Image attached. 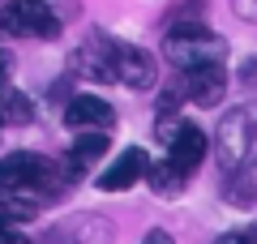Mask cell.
I'll return each mask as SVG.
<instances>
[{"label":"cell","instance_id":"obj_8","mask_svg":"<svg viewBox=\"0 0 257 244\" xmlns=\"http://www.w3.org/2000/svg\"><path fill=\"white\" fill-rule=\"evenodd\" d=\"M64 125H69V129H82V133H111L116 111H111L107 99L77 94V99H69V107H64Z\"/></svg>","mask_w":257,"mask_h":244},{"label":"cell","instance_id":"obj_5","mask_svg":"<svg viewBox=\"0 0 257 244\" xmlns=\"http://www.w3.org/2000/svg\"><path fill=\"white\" fill-rule=\"evenodd\" d=\"M111 69H116V81H124L128 90H150L159 81V64L150 52H142V47L133 43H111Z\"/></svg>","mask_w":257,"mask_h":244},{"label":"cell","instance_id":"obj_9","mask_svg":"<svg viewBox=\"0 0 257 244\" xmlns=\"http://www.w3.org/2000/svg\"><path fill=\"white\" fill-rule=\"evenodd\" d=\"M180 94L189 103H197V107H214V103H223V94H227V73H223V64L189 69V73H184Z\"/></svg>","mask_w":257,"mask_h":244},{"label":"cell","instance_id":"obj_13","mask_svg":"<svg viewBox=\"0 0 257 244\" xmlns=\"http://www.w3.org/2000/svg\"><path fill=\"white\" fill-rule=\"evenodd\" d=\"M227 201H236V206H253V201H257V159L231 167V176H227Z\"/></svg>","mask_w":257,"mask_h":244},{"label":"cell","instance_id":"obj_10","mask_svg":"<svg viewBox=\"0 0 257 244\" xmlns=\"http://www.w3.org/2000/svg\"><path fill=\"white\" fill-rule=\"evenodd\" d=\"M111 43H116V39H107V35H90L73 52V73H82L86 81H116V69H111Z\"/></svg>","mask_w":257,"mask_h":244},{"label":"cell","instance_id":"obj_7","mask_svg":"<svg viewBox=\"0 0 257 244\" xmlns=\"http://www.w3.org/2000/svg\"><path fill=\"white\" fill-rule=\"evenodd\" d=\"M146 167H150V154L142 150V146H128V150H120L116 163H107L99 172V189L103 193H124V189H133V184L146 176Z\"/></svg>","mask_w":257,"mask_h":244},{"label":"cell","instance_id":"obj_18","mask_svg":"<svg viewBox=\"0 0 257 244\" xmlns=\"http://www.w3.org/2000/svg\"><path fill=\"white\" fill-rule=\"evenodd\" d=\"M142 244H172V235H167V231H150Z\"/></svg>","mask_w":257,"mask_h":244},{"label":"cell","instance_id":"obj_17","mask_svg":"<svg viewBox=\"0 0 257 244\" xmlns=\"http://www.w3.org/2000/svg\"><path fill=\"white\" fill-rule=\"evenodd\" d=\"M231 9H236V18L257 22V0H231Z\"/></svg>","mask_w":257,"mask_h":244},{"label":"cell","instance_id":"obj_12","mask_svg":"<svg viewBox=\"0 0 257 244\" xmlns=\"http://www.w3.org/2000/svg\"><path fill=\"white\" fill-rule=\"evenodd\" d=\"M35 120V103L9 86V81H0V129H18V125H30Z\"/></svg>","mask_w":257,"mask_h":244},{"label":"cell","instance_id":"obj_1","mask_svg":"<svg viewBox=\"0 0 257 244\" xmlns=\"http://www.w3.org/2000/svg\"><path fill=\"white\" fill-rule=\"evenodd\" d=\"M64 172L52 159L30 150H13L0 159V218H30L35 206L60 197Z\"/></svg>","mask_w":257,"mask_h":244},{"label":"cell","instance_id":"obj_11","mask_svg":"<svg viewBox=\"0 0 257 244\" xmlns=\"http://www.w3.org/2000/svg\"><path fill=\"white\" fill-rule=\"evenodd\" d=\"M107 154V133H82L73 142V150H69V159H64V180H73V176H82L86 167H90L94 159H103Z\"/></svg>","mask_w":257,"mask_h":244},{"label":"cell","instance_id":"obj_6","mask_svg":"<svg viewBox=\"0 0 257 244\" xmlns=\"http://www.w3.org/2000/svg\"><path fill=\"white\" fill-rule=\"evenodd\" d=\"M206 150H210V142H206L202 129H197V125H180V129L172 133V142H167V163H172L176 172L189 180V176L202 167Z\"/></svg>","mask_w":257,"mask_h":244},{"label":"cell","instance_id":"obj_4","mask_svg":"<svg viewBox=\"0 0 257 244\" xmlns=\"http://www.w3.org/2000/svg\"><path fill=\"white\" fill-rule=\"evenodd\" d=\"M0 35H9V39H56L60 35V18L43 0H9L0 9Z\"/></svg>","mask_w":257,"mask_h":244},{"label":"cell","instance_id":"obj_14","mask_svg":"<svg viewBox=\"0 0 257 244\" xmlns=\"http://www.w3.org/2000/svg\"><path fill=\"white\" fill-rule=\"evenodd\" d=\"M146 176H150V189H155L159 197H176V193L184 189V176L176 172L172 163H159V167H146Z\"/></svg>","mask_w":257,"mask_h":244},{"label":"cell","instance_id":"obj_3","mask_svg":"<svg viewBox=\"0 0 257 244\" xmlns=\"http://www.w3.org/2000/svg\"><path fill=\"white\" fill-rule=\"evenodd\" d=\"M214 154H219L223 167H240V163L257 159V107H236L219 120V133H214Z\"/></svg>","mask_w":257,"mask_h":244},{"label":"cell","instance_id":"obj_15","mask_svg":"<svg viewBox=\"0 0 257 244\" xmlns=\"http://www.w3.org/2000/svg\"><path fill=\"white\" fill-rule=\"evenodd\" d=\"M214 244H257V223L244 227V231H227L223 240H214Z\"/></svg>","mask_w":257,"mask_h":244},{"label":"cell","instance_id":"obj_19","mask_svg":"<svg viewBox=\"0 0 257 244\" xmlns=\"http://www.w3.org/2000/svg\"><path fill=\"white\" fill-rule=\"evenodd\" d=\"M5 77H9V56L0 52V81H5Z\"/></svg>","mask_w":257,"mask_h":244},{"label":"cell","instance_id":"obj_2","mask_svg":"<svg viewBox=\"0 0 257 244\" xmlns=\"http://www.w3.org/2000/svg\"><path fill=\"white\" fill-rule=\"evenodd\" d=\"M163 52L180 73H189V69H202V64H223L227 43L210 26H172L163 39Z\"/></svg>","mask_w":257,"mask_h":244},{"label":"cell","instance_id":"obj_16","mask_svg":"<svg viewBox=\"0 0 257 244\" xmlns=\"http://www.w3.org/2000/svg\"><path fill=\"white\" fill-rule=\"evenodd\" d=\"M0 244H26V235H22L9 218H0Z\"/></svg>","mask_w":257,"mask_h":244}]
</instances>
